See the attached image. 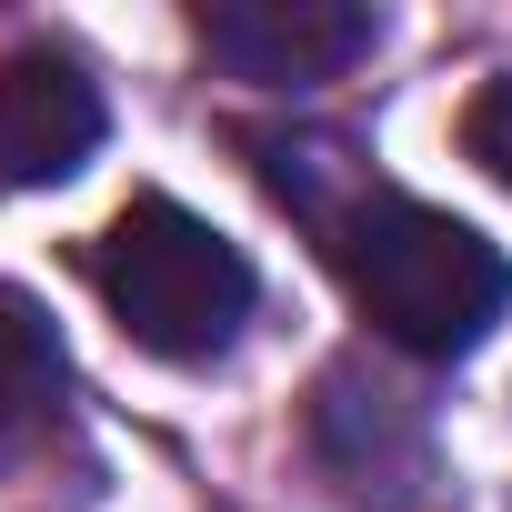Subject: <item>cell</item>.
Returning <instances> with one entry per match:
<instances>
[{"instance_id":"cell-7","label":"cell","mask_w":512,"mask_h":512,"mask_svg":"<svg viewBox=\"0 0 512 512\" xmlns=\"http://www.w3.org/2000/svg\"><path fill=\"white\" fill-rule=\"evenodd\" d=\"M462 151L512 191V81H482V91H472V111H462Z\"/></svg>"},{"instance_id":"cell-3","label":"cell","mask_w":512,"mask_h":512,"mask_svg":"<svg viewBox=\"0 0 512 512\" xmlns=\"http://www.w3.org/2000/svg\"><path fill=\"white\" fill-rule=\"evenodd\" d=\"M302 432H312V472L332 482L342 512H412L432 492V412L372 352H342L312 382Z\"/></svg>"},{"instance_id":"cell-4","label":"cell","mask_w":512,"mask_h":512,"mask_svg":"<svg viewBox=\"0 0 512 512\" xmlns=\"http://www.w3.org/2000/svg\"><path fill=\"white\" fill-rule=\"evenodd\" d=\"M191 41L262 91H302V81H342L352 61L382 51V11L362 0H201Z\"/></svg>"},{"instance_id":"cell-1","label":"cell","mask_w":512,"mask_h":512,"mask_svg":"<svg viewBox=\"0 0 512 512\" xmlns=\"http://www.w3.org/2000/svg\"><path fill=\"white\" fill-rule=\"evenodd\" d=\"M241 151L262 161L272 201L322 241V262L352 282V302L372 312L382 342H402L422 362H462L492 342V322L512 312V262L472 221L372 181V161L342 131H251Z\"/></svg>"},{"instance_id":"cell-6","label":"cell","mask_w":512,"mask_h":512,"mask_svg":"<svg viewBox=\"0 0 512 512\" xmlns=\"http://www.w3.org/2000/svg\"><path fill=\"white\" fill-rule=\"evenodd\" d=\"M61 402V332L31 292L0 282V462H21Z\"/></svg>"},{"instance_id":"cell-2","label":"cell","mask_w":512,"mask_h":512,"mask_svg":"<svg viewBox=\"0 0 512 512\" xmlns=\"http://www.w3.org/2000/svg\"><path fill=\"white\" fill-rule=\"evenodd\" d=\"M91 282H101L111 322L161 362H221L251 322V292H262L241 251L161 191L121 201V221L91 241Z\"/></svg>"},{"instance_id":"cell-5","label":"cell","mask_w":512,"mask_h":512,"mask_svg":"<svg viewBox=\"0 0 512 512\" xmlns=\"http://www.w3.org/2000/svg\"><path fill=\"white\" fill-rule=\"evenodd\" d=\"M101 131H111L101 81H91L71 51L31 41V51L0 61V191H51V181H71V171L101 151Z\"/></svg>"}]
</instances>
